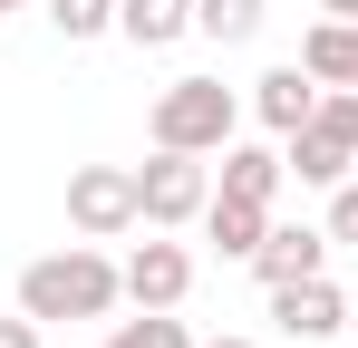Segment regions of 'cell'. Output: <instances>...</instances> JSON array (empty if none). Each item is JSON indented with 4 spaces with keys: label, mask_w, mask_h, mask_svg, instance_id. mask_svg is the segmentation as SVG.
<instances>
[{
    "label": "cell",
    "mask_w": 358,
    "mask_h": 348,
    "mask_svg": "<svg viewBox=\"0 0 358 348\" xmlns=\"http://www.w3.org/2000/svg\"><path fill=\"white\" fill-rule=\"evenodd\" d=\"M136 203H145V232L203 223V203H213V165H203V155H184V145H155V155L136 165Z\"/></svg>",
    "instance_id": "3"
},
{
    "label": "cell",
    "mask_w": 358,
    "mask_h": 348,
    "mask_svg": "<svg viewBox=\"0 0 358 348\" xmlns=\"http://www.w3.org/2000/svg\"><path fill=\"white\" fill-rule=\"evenodd\" d=\"M349 339H358V300H349Z\"/></svg>",
    "instance_id": "22"
},
{
    "label": "cell",
    "mask_w": 358,
    "mask_h": 348,
    "mask_svg": "<svg viewBox=\"0 0 358 348\" xmlns=\"http://www.w3.org/2000/svg\"><path fill=\"white\" fill-rule=\"evenodd\" d=\"M262 232H271V203H233V194H213V203H203V242H213L223 261H252V252H262Z\"/></svg>",
    "instance_id": "12"
},
{
    "label": "cell",
    "mask_w": 358,
    "mask_h": 348,
    "mask_svg": "<svg viewBox=\"0 0 358 348\" xmlns=\"http://www.w3.org/2000/svg\"><path fill=\"white\" fill-rule=\"evenodd\" d=\"M329 232H310V223H271L262 232V252H252V271H262V290H281V281H310V271H329Z\"/></svg>",
    "instance_id": "9"
},
{
    "label": "cell",
    "mask_w": 358,
    "mask_h": 348,
    "mask_svg": "<svg viewBox=\"0 0 358 348\" xmlns=\"http://www.w3.org/2000/svg\"><path fill=\"white\" fill-rule=\"evenodd\" d=\"M0 348H39V319L20 310V319H0Z\"/></svg>",
    "instance_id": "18"
},
{
    "label": "cell",
    "mask_w": 358,
    "mask_h": 348,
    "mask_svg": "<svg viewBox=\"0 0 358 348\" xmlns=\"http://www.w3.org/2000/svg\"><path fill=\"white\" fill-rule=\"evenodd\" d=\"M97 348H203V339L184 329L175 310H136V319H117V329H107Z\"/></svg>",
    "instance_id": "14"
},
{
    "label": "cell",
    "mask_w": 358,
    "mask_h": 348,
    "mask_svg": "<svg viewBox=\"0 0 358 348\" xmlns=\"http://www.w3.org/2000/svg\"><path fill=\"white\" fill-rule=\"evenodd\" d=\"M300 68L320 87H358V20H310L300 29Z\"/></svg>",
    "instance_id": "11"
},
{
    "label": "cell",
    "mask_w": 358,
    "mask_h": 348,
    "mask_svg": "<svg viewBox=\"0 0 358 348\" xmlns=\"http://www.w3.org/2000/svg\"><path fill=\"white\" fill-rule=\"evenodd\" d=\"M49 29L59 39H107L117 29V0H49Z\"/></svg>",
    "instance_id": "16"
},
{
    "label": "cell",
    "mask_w": 358,
    "mask_h": 348,
    "mask_svg": "<svg viewBox=\"0 0 358 348\" xmlns=\"http://www.w3.org/2000/svg\"><path fill=\"white\" fill-rule=\"evenodd\" d=\"M184 29H194V0H117V39L136 49H175Z\"/></svg>",
    "instance_id": "13"
},
{
    "label": "cell",
    "mask_w": 358,
    "mask_h": 348,
    "mask_svg": "<svg viewBox=\"0 0 358 348\" xmlns=\"http://www.w3.org/2000/svg\"><path fill=\"white\" fill-rule=\"evenodd\" d=\"M271 319H281V339L320 348V339H339V329H349V290L329 281V271H310V281H281V290H271Z\"/></svg>",
    "instance_id": "6"
},
{
    "label": "cell",
    "mask_w": 358,
    "mask_h": 348,
    "mask_svg": "<svg viewBox=\"0 0 358 348\" xmlns=\"http://www.w3.org/2000/svg\"><path fill=\"white\" fill-rule=\"evenodd\" d=\"M252 116H262L271 136H300V126L320 116V78H310L300 58H281V68H262V78H252Z\"/></svg>",
    "instance_id": "8"
},
{
    "label": "cell",
    "mask_w": 358,
    "mask_h": 348,
    "mask_svg": "<svg viewBox=\"0 0 358 348\" xmlns=\"http://www.w3.org/2000/svg\"><path fill=\"white\" fill-rule=\"evenodd\" d=\"M126 300V271L97 252V242H68V252H39L20 271V310L29 319H107Z\"/></svg>",
    "instance_id": "1"
},
{
    "label": "cell",
    "mask_w": 358,
    "mask_h": 348,
    "mask_svg": "<svg viewBox=\"0 0 358 348\" xmlns=\"http://www.w3.org/2000/svg\"><path fill=\"white\" fill-rule=\"evenodd\" d=\"M320 20H358V0H320Z\"/></svg>",
    "instance_id": "19"
},
{
    "label": "cell",
    "mask_w": 358,
    "mask_h": 348,
    "mask_svg": "<svg viewBox=\"0 0 358 348\" xmlns=\"http://www.w3.org/2000/svg\"><path fill=\"white\" fill-rule=\"evenodd\" d=\"M68 223L87 232V242L136 232V223H145V203H136V165H78V174H68Z\"/></svg>",
    "instance_id": "5"
},
{
    "label": "cell",
    "mask_w": 358,
    "mask_h": 348,
    "mask_svg": "<svg viewBox=\"0 0 358 348\" xmlns=\"http://www.w3.org/2000/svg\"><path fill=\"white\" fill-rule=\"evenodd\" d=\"M242 126V97L223 78H175L165 97H155V145H184V155H223Z\"/></svg>",
    "instance_id": "2"
},
{
    "label": "cell",
    "mask_w": 358,
    "mask_h": 348,
    "mask_svg": "<svg viewBox=\"0 0 358 348\" xmlns=\"http://www.w3.org/2000/svg\"><path fill=\"white\" fill-rule=\"evenodd\" d=\"M117 271H126V300H136V310H184V290H194V252L145 232V242L126 252Z\"/></svg>",
    "instance_id": "7"
},
{
    "label": "cell",
    "mask_w": 358,
    "mask_h": 348,
    "mask_svg": "<svg viewBox=\"0 0 358 348\" xmlns=\"http://www.w3.org/2000/svg\"><path fill=\"white\" fill-rule=\"evenodd\" d=\"M281 155H291L300 184H349V165H358V87H320V116L300 136H281Z\"/></svg>",
    "instance_id": "4"
},
{
    "label": "cell",
    "mask_w": 358,
    "mask_h": 348,
    "mask_svg": "<svg viewBox=\"0 0 358 348\" xmlns=\"http://www.w3.org/2000/svg\"><path fill=\"white\" fill-rule=\"evenodd\" d=\"M329 242H349V252H358V174H349V184H329Z\"/></svg>",
    "instance_id": "17"
},
{
    "label": "cell",
    "mask_w": 358,
    "mask_h": 348,
    "mask_svg": "<svg viewBox=\"0 0 358 348\" xmlns=\"http://www.w3.org/2000/svg\"><path fill=\"white\" fill-rule=\"evenodd\" d=\"M281 184H291V155H281V145H223L213 194H233V203H271Z\"/></svg>",
    "instance_id": "10"
},
{
    "label": "cell",
    "mask_w": 358,
    "mask_h": 348,
    "mask_svg": "<svg viewBox=\"0 0 358 348\" xmlns=\"http://www.w3.org/2000/svg\"><path fill=\"white\" fill-rule=\"evenodd\" d=\"M10 10H29V0H0V20H10Z\"/></svg>",
    "instance_id": "21"
},
{
    "label": "cell",
    "mask_w": 358,
    "mask_h": 348,
    "mask_svg": "<svg viewBox=\"0 0 358 348\" xmlns=\"http://www.w3.org/2000/svg\"><path fill=\"white\" fill-rule=\"evenodd\" d=\"M194 29L223 39V49H242V39L262 29V0H194Z\"/></svg>",
    "instance_id": "15"
},
{
    "label": "cell",
    "mask_w": 358,
    "mask_h": 348,
    "mask_svg": "<svg viewBox=\"0 0 358 348\" xmlns=\"http://www.w3.org/2000/svg\"><path fill=\"white\" fill-rule=\"evenodd\" d=\"M203 348H252V339H203Z\"/></svg>",
    "instance_id": "20"
}]
</instances>
